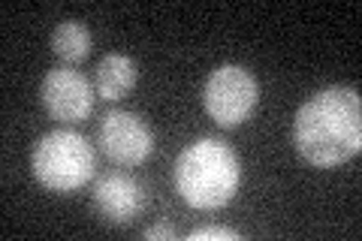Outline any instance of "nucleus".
Instances as JSON below:
<instances>
[{
    "label": "nucleus",
    "mask_w": 362,
    "mask_h": 241,
    "mask_svg": "<svg viewBox=\"0 0 362 241\" xmlns=\"http://www.w3.org/2000/svg\"><path fill=\"white\" fill-rule=\"evenodd\" d=\"M293 145L311 166L329 169L362 151V100L356 88L332 85L302 102L293 121Z\"/></svg>",
    "instance_id": "obj_1"
},
{
    "label": "nucleus",
    "mask_w": 362,
    "mask_h": 241,
    "mask_svg": "<svg viewBox=\"0 0 362 241\" xmlns=\"http://www.w3.org/2000/svg\"><path fill=\"white\" fill-rule=\"evenodd\" d=\"M242 184L239 157L221 139H197L175 160V190L194 208H223Z\"/></svg>",
    "instance_id": "obj_2"
},
{
    "label": "nucleus",
    "mask_w": 362,
    "mask_h": 241,
    "mask_svg": "<svg viewBox=\"0 0 362 241\" xmlns=\"http://www.w3.org/2000/svg\"><path fill=\"white\" fill-rule=\"evenodd\" d=\"M30 169L45 190L76 193L94 178V148L76 130H52L33 145Z\"/></svg>",
    "instance_id": "obj_3"
},
{
    "label": "nucleus",
    "mask_w": 362,
    "mask_h": 241,
    "mask_svg": "<svg viewBox=\"0 0 362 241\" xmlns=\"http://www.w3.org/2000/svg\"><path fill=\"white\" fill-rule=\"evenodd\" d=\"M259 102V85L251 70L239 64L218 66L202 88V106L209 118L221 127H239L254 114Z\"/></svg>",
    "instance_id": "obj_4"
},
{
    "label": "nucleus",
    "mask_w": 362,
    "mask_h": 241,
    "mask_svg": "<svg viewBox=\"0 0 362 241\" xmlns=\"http://www.w3.org/2000/svg\"><path fill=\"white\" fill-rule=\"evenodd\" d=\"M97 142H100V151H103L115 166H139L151 154L154 136H151V127L139 118V114L115 109L100 121Z\"/></svg>",
    "instance_id": "obj_5"
},
{
    "label": "nucleus",
    "mask_w": 362,
    "mask_h": 241,
    "mask_svg": "<svg viewBox=\"0 0 362 241\" xmlns=\"http://www.w3.org/2000/svg\"><path fill=\"white\" fill-rule=\"evenodd\" d=\"M40 100L54 121L78 124L94 109V88L73 66H54V70L42 76Z\"/></svg>",
    "instance_id": "obj_6"
},
{
    "label": "nucleus",
    "mask_w": 362,
    "mask_h": 241,
    "mask_svg": "<svg viewBox=\"0 0 362 241\" xmlns=\"http://www.w3.org/2000/svg\"><path fill=\"white\" fill-rule=\"evenodd\" d=\"M94 208L112 226H127L145 211V190L124 172H106L94 184Z\"/></svg>",
    "instance_id": "obj_7"
},
{
    "label": "nucleus",
    "mask_w": 362,
    "mask_h": 241,
    "mask_svg": "<svg viewBox=\"0 0 362 241\" xmlns=\"http://www.w3.org/2000/svg\"><path fill=\"white\" fill-rule=\"evenodd\" d=\"M136 78H139V66H136L133 57L127 54H106L103 61L97 64V73H94V88L103 100H124L133 90Z\"/></svg>",
    "instance_id": "obj_8"
},
{
    "label": "nucleus",
    "mask_w": 362,
    "mask_h": 241,
    "mask_svg": "<svg viewBox=\"0 0 362 241\" xmlns=\"http://www.w3.org/2000/svg\"><path fill=\"white\" fill-rule=\"evenodd\" d=\"M52 52L66 64H78L90 54V30L76 18L61 21L52 30Z\"/></svg>",
    "instance_id": "obj_9"
},
{
    "label": "nucleus",
    "mask_w": 362,
    "mask_h": 241,
    "mask_svg": "<svg viewBox=\"0 0 362 241\" xmlns=\"http://www.w3.org/2000/svg\"><path fill=\"white\" fill-rule=\"evenodd\" d=\"M190 241H211V238H226V241H235V238H242L239 229H233V226H197L194 233L187 235Z\"/></svg>",
    "instance_id": "obj_10"
},
{
    "label": "nucleus",
    "mask_w": 362,
    "mask_h": 241,
    "mask_svg": "<svg viewBox=\"0 0 362 241\" xmlns=\"http://www.w3.org/2000/svg\"><path fill=\"white\" fill-rule=\"evenodd\" d=\"M142 238H175V229L169 226V223H154V226H148V229H142Z\"/></svg>",
    "instance_id": "obj_11"
}]
</instances>
